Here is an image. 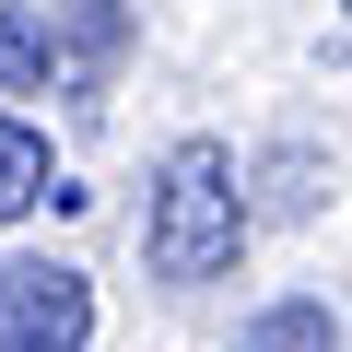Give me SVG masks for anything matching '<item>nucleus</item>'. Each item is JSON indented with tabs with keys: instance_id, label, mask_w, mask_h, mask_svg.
<instances>
[{
	"instance_id": "obj_1",
	"label": "nucleus",
	"mask_w": 352,
	"mask_h": 352,
	"mask_svg": "<svg viewBox=\"0 0 352 352\" xmlns=\"http://www.w3.org/2000/svg\"><path fill=\"white\" fill-rule=\"evenodd\" d=\"M247 247V188H235V153L223 141H176L164 176H153V223H141V258L153 282H223Z\"/></svg>"
},
{
	"instance_id": "obj_2",
	"label": "nucleus",
	"mask_w": 352,
	"mask_h": 352,
	"mask_svg": "<svg viewBox=\"0 0 352 352\" xmlns=\"http://www.w3.org/2000/svg\"><path fill=\"white\" fill-rule=\"evenodd\" d=\"M94 340V282L71 258H0V352H82Z\"/></svg>"
},
{
	"instance_id": "obj_3",
	"label": "nucleus",
	"mask_w": 352,
	"mask_h": 352,
	"mask_svg": "<svg viewBox=\"0 0 352 352\" xmlns=\"http://www.w3.org/2000/svg\"><path fill=\"white\" fill-rule=\"evenodd\" d=\"M47 36L71 47V82L94 94L118 71V47H129V12H118V0H47Z\"/></svg>"
},
{
	"instance_id": "obj_4",
	"label": "nucleus",
	"mask_w": 352,
	"mask_h": 352,
	"mask_svg": "<svg viewBox=\"0 0 352 352\" xmlns=\"http://www.w3.org/2000/svg\"><path fill=\"white\" fill-rule=\"evenodd\" d=\"M47 71H59L47 12H36V0H0V94H47Z\"/></svg>"
},
{
	"instance_id": "obj_5",
	"label": "nucleus",
	"mask_w": 352,
	"mask_h": 352,
	"mask_svg": "<svg viewBox=\"0 0 352 352\" xmlns=\"http://www.w3.org/2000/svg\"><path fill=\"white\" fill-rule=\"evenodd\" d=\"M235 352H340V317H329L317 294H294V305L247 317V329H235Z\"/></svg>"
},
{
	"instance_id": "obj_6",
	"label": "nucleus",
	"mask_w": 352,
	"mask_h": 352,
	"mask_svg": "<svg viewBox=\"0 0 352 352\" xmlns=\"http://www.w3.org/2000/svg\"><path fill=\"white\" fill-rule=\"evenodd\" d=\"M59 188V164H47V141L24 129V118H0V223H24L36 200Z\"/></svg>"
},
{
	"instance_id": "obj_7",
	"label": "nucleus",
	"mask_w": 352,
	"mask_h": 352,
	"mask_svg": "<svg viewBox=\"0 0 352 352\" xmlns=\"http://www.w3.org/2000/svg\"><path fill=\"white\" fill-rule=\"evenodd\" d=\"M258 212H317V164H305V153L270 164V200H258Z\"/></svg>"
}]
</instances>
